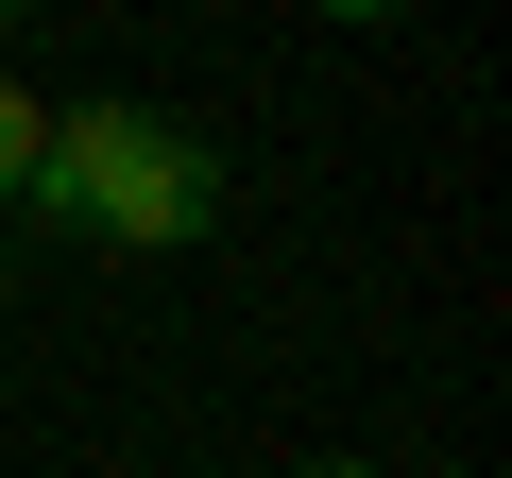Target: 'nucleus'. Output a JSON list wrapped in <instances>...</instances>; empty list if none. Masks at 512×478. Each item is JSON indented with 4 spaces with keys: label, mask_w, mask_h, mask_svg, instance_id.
<instances>
[{
    "label": "nucleus",
    "mask_w": 512,
    "mask_h": 478,
    "mask_svg": "<svg viewBox=\"0 0 512 478\" xmlns=\"http://www.w3.org/2000/svg\"><path fill=\"white\" fill-rule=\"evenodd\" d=\"M52 239H103V257H188L222 222V154L154 103H52L35 137V188H18Z\"/></svg>",
    "instance_id": "nucleus-1"
},
{
    "label": "nucleus",
    "mask_w": 512,
    "mask_h": 478,
    "mask_svg": "<svg viewBox=\"0 0 512 478\" xmlns=\"http://www.w3.org/2000/svg\"><path fill=\"white\" fill-rule=\"evenodd\" d=\"M35 137H52V103H35L18 69H0V205H18V188H35Z\"/></svg>",
    "instance_id": "nucleus-2"
},
{
    "label": "nucleus",
    "mask_w": 512,
    "mask_h": 478,
    "mask_svg": "<svg viewBox=\"0 0 512 478\" xmlns=\"http://www.w3.org/2000/svg\"><path fill=\"white\" fill-rule=\"evenodd\" d=\"M308 18H410V0H308Z\"/></svg>",
    "instance_id": "nucleus-3"
},
{
    "label": "nucleus",
    "mask_w": 512,
    "mask_h": 478,
    "mask_svg": "<svg viewBox=\"0 0 512 478\" xmlns=\"http://www.w3.org/2000/svg\"><path fill=\"white\" fill-rule=\"evenodd\" d=\"M308 478H376V461H308Z\"/></svg>",
    "instance_id": "nucleus-4"
},
{
    "label": "nucleus",
    "mask_w": 512,
    "mask_h": 478,
    "mask_svg": "<svg viewBox=\"0 0 512 478\" xmlns=\"http://www.w3.org/2000/svg\"><path fill=\"white\" fill-rule=\"evenodd\" d=\"M18 18H35V0H0V35H18Z\"/></svg>",
    "instance_id": "nucleus-5"
}]
</instances>
